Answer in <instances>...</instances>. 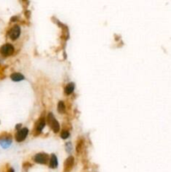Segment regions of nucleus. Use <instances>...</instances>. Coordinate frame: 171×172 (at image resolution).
Returning <instances> with one entry per match:
<instances>
[{"mask_svg":"<svg viewBox=\"0 0 171 172\" xmlns=\"http://www.w3.org/2000/svg\"><path fill=\"white\" fill-rule=\"evenodd\" d=\"M14 46L11 44H5L0 48V54L4 56H11L14 53Z\"/></svg>","mask_w":171,"mask_h":172,"instance_id":"1","label":"nucleus"},{"mask_svg":"<svg viewBox=\"0 0 171 172\" xmlns=\"http://www.w3.org/2000/svg\"><path fill=\"white\" fill-rule=\"evenodd\" d=\"M48 121H49L50 125L53 131H54L55 133L59 132L60 124L59 123L57 122V120L56 119V118L54 117L52 113H49V115H48Z\"/></svg>","mask_w":171,"mask_h":172,"instance_id":"2","label":"nucleus"},{"mask_svg":"<svg viewBox=\"0 0 171 172\" xmlns=\"http://www.w3.org/2000/svg\"><path fill=\"white\" fill-rule=\"evenodd\" d=\"M29 133V129L27 128H23L21 129L20 130H19L16 133V136H15V139L18 142H22L24 141L27 138Z\"/></svg>","mask_w":171,"mask_h":172,"instance_id":"3","label":"nucleus"},{"mask_svg":"<svg viewBox=\"0 0 171 172\" xmlns=\"http://www.w3.org/2000/svg\"><path fill=\"white\" fill-rule=\"evenodd\" d=\"M20 35V27L19 25H15L13 28L11 29L9 32V36L11 40H17Z\"/></svg>","mask_w":171,"mask_h":172,"instance_id":"4","label":"nucleus"},{"mask_svg":"<svg viewBox=\"0 0 171 172\" xmlns=\"http://www.w3.org/2000/svg\"><path fill=\"white\" fill-rule=\"evenodd\" d=\"M34 160L36 163L39 164H46V162L48 161V155L44 153H39L35 155Z\"/></svg>","mask_w":171,"mask_h":172,"instance_id":"5","label":"nucleus"},{"mask_svg":"<svg viewBox=\"0 0 171 172\" xmlns=\"http://www.w3.org/2000/svg\"><path fill=\"white\" fill-rule=\"evenodd\" d=\"M11 144H12V139H11L10 138L4 137L0 139V145L4 148V149L9 148L11 145Z\"/></svg>","mask_w":171,"mask_h":172,"instance_id":"6","label":"nucleus"},{"mask_svg":"<svg viewBox=\"0 0 171 172\" xmlns=\"http://www.w3.org/2000/svg\"><path fill=\"white\" fill-rule=\"evenodd\" d=\"M74 163V158L72 156H70L67 159V160L65 162V172H68L70 170Z\"/></svg>","mask_w":171,"mask_h":172,"instance_id":"7","label":"nucleus"},{"mask_svg":"<svg viewBox=\"0 0 171 172\" xmlns=\"http://www.w3.org/2000/svg\"><path fill=\"white\" fill-rule=\"evenodd\" d=\"M74 90H75V84L72 82H70L65 88V93L67 95H70L73 92Z\"/></svg>","mask_w":171,"mask_h":172,"instance_id":"8","label":"nucleus"},{"mask_svg":"<svg viewBox=\"0 0 171 172\" xmlns=\"http://www.w3.org/2000/svg\"><path fill=\"white\" fill-rule=\"evenodd\" d=\"M10 77L14 81H20L25 79V77L21 73H13Z\"/></svg>","mask_w":171,"mask_h":172,"instance_id":"9","label":"nucleus"},{"mask_svg":"<svg viewBox=\"0 0 171 172\" xmlns=\"http://www.w3.org/2000/svg\"><path fill=\"white\" fill-rule=\"evenodd\" d=\"M50 166L51 168L55 169L58 166V160L55 155H51V158H50Z\"/></svg>","mask_w":171,"mask_h":172,"instance_id":"10","label":"nucleus"},{"mask_svg":"<svg viewBox=\"0 0 171 172\" xmlns=\"http://www.w3.org/2000/svg\"><path fill=\"white\" fill-rule=\"evenodd\" d=\"M46 125V122H45V120L44 119H41L39 121V124L37 125L36 127V131H37V133H40L42 131V129H44V127Z\"/></svg>","mask_w":171,"mask_h":172,"instance_id":"11","label":"nucleus"},{"mask_svg":"<svg viewBox=\"0 0 171 172\" xmlns=\"http://www.w3.org/2000/svg\"><path fill=\"white\" fill-rule=\"evenodd\" d=\"M57 107H58V111H59L60 112H65V110H66V107H65V104H64V102H63L62 101L59 102Z\"/></svg>","mask_w":171,"mask_h":172,"instance_id":"12","label":"nucleus"},{"mask_svg":"<svg viewBox=\"0 0 171 172\" xmlns=\"http://www.w3.org/2000/svg\"><path fill=\"white\" fill-rule=\"evenodd\" d=\"M60 136H61L63 139H68L69 136H70V133H69L68 131H63L61 134H60Z\"/></svg>","mask_w":171,"mask_h":172,"instance_id":"13","label":"nucleus"},{"mask_svg":"<svg viewBox=\"0 0 171 172\" xmlns=\"http://www.w3.org/2000/svg\"><path fill=\"white\" fill-rule=\"evenodd\" d=\"M70 143H68V144H67V145H66V146H67V147H68V148H67V152H70V148L69 147V146H70Z\"/></svg>","mask_w":171,"mask_h":172,"instance_id":"14","label":"nucleus"},{"mask_svg":"<svg viewBox=\"0 0 171 172\" xmlns=\"http://www.w3.org/2000/svg\"><path fill=\"white\" fill-rule=\"evenodd\" d=\"M10 172H14V170H13V169H10Z\"/></svg>","mask_w":171,"mask_h":172,"instance_id":"15","label":"nucleus"}]
</instances>
